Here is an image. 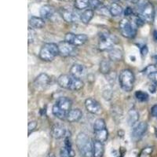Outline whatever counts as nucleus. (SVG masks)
I'll use <instances>...</instances> for the list:
<instances>
[{
    "label": "nucleus",
    "mask_w": 157,
    "mask_h": 157,
    "mask_svg": "<svg viewBox=\"0 0 157 157\" xmlns=\"http://www.w3.org/2000/svg\"><path fill=\"white\" fill-rule=\"evenodd\" d=\"M124 14H125V16H127V17L131 16V15L133 14V10L130 7H127V9L125 10Z\"/></svg>",
    "instance_id": "nucleus-39"
},
{
    "label": "nucleus",
    "mask_w": 157,
    "mask_h": 157,
    "mask_svg": "<svg viewBox=\"0 0 157 157\" xmlns=\"http://www.w3.org/2000/svg\"><path fill=\"white\" fill-rule=\"evenodd\" d=\"M147 129H148V125L145 122L137 123L135 126H134L131 131V138L135 141H139L145 134Z\"/></svg>",
    "instance_id": "nucleus-10"
},
{
    "label": "nucleus",
    "mask_w": 157,
    "mask_h": 157,
    "mask_svg": "<svg viewBox=\"0 0 157 157\" xmlns=\"http://www.w3.org/2000/svg\"><path fill=\"white\" fill-rule=\"evenodd\" d=\"M76 145L82 157H94V142L84 133L78 134L76 138Z\"/></svg>",
    "instance_id": "nucleus-2"
},
{
    "label": "nucleus",
    "mask_w": 157,
    "mask_h": 157,
    "mask_svg": "<svg viewBox=\"0 0 157 157\" xmlns=\"http://www.w3.org/2000/svg\"><path fill=\"white\" fill-rule=\"evenodd\" d=\"M29 25L32 29H41L45 26L44 19L42 17H32L29 19Z\"/></svg>",
    "instance_id": "nucleus-19"
},
{
    "label": "nucleus",
    "mask_w": 157,
    "mask_h": 157,
    "mask_svg": "<svg viewBox=\"0 0 157 157\" xmlns=\"http://www.w3.org/2000/svg\"><path fill=\"white\" fill-rule=\"evenodd\" d=\"M74 6L77 10H85L90 6V0H75Z\"/></svg>",
    "instance_id": "nucleus-27"
},
{
    "label": "nucleus",
    "mask_w": 157,
    "mask_h": 157,
    "mask_svg": "<svg viewBox=\"0 0 157 157\" xmlns=\"http://www.w3.org/2000/svg\"><path fill=\"white\" fill-rule=\"evenodd\" d=\"M137 25L131 23L127 18L121 20L120 22V31L122 36L125 38H134L137 32Z\"/></svg>",
    "instance_id": "nucleus-8"
},
{
    "label": "nucleus",
    "mask_w": 157,
    "mask_h": 157,
    "mask_svg": "<svg viewBox=\"0 0 157 157\" xmlns=\"http://www.w3.org/2000/svg\"><path fill=\"white\" fill-rule=\"evenodd\" d=\"M83 67L81 64H74L70 69V75L75 78H81V77L83 75Z\"/></svg>",
    "instance_id": "nucleus-21"
},
{
    "label": "nucleus",
    "mask_w": 157,
    "mask_h": 157,
    "mask_svg": "<svg viewBox=\"0 0 157 157\" xmlns=\"http://www.w3.org/2000/svg\"><path fill=\"white\" fill-rule=\"evenodd\" d=\"M153 37H154V39L157 42V31H155V32H153Z\"/></svg>",
    "instance_id": "nucleus-40"
},
{
    "label": "nucleus",
    "mask_w": 157,
    "mask_h": 157,
    "mask_svg": "<svg viewBox=\"0 0 157 157\" xmlns=\"http://www.w3.org/2000/svg\"><path fill=\"white\" fill-rule=\"evenodd\" d=\"M148 77L149 80L153 83V85L157 86V71H152V72L149 73L148 75Z\"/></svg>",
    "instance_id": "nucleus-30"
},
{
    "label": "nucleus",
    "mask_w": 157,
    "mask_h": 157,
    "mask_svg": "<svg viewBox=\"0 0 157 157\" xmlns=\"http://www.w3.org/2000/svg\"><path fill=\"white\" fill-rule=\"evenodd\" d=\"M82 116V113L78 109H71L69 113H68V116H67L66 120L69 123H75V122H78V120H80Z\"/></svg>",
    "instance_id": "nucleus-16"
},
{
    "label": "nucleus",
    "mask_w": 157,
    "mask_h": 157,
    "mask_svg": "<svg viewBox=\"0 0 157 157\" xmlns=\"http://www.w3.org/2000/svg\"><path fill=\"white\" fill-rule=\"evenodd\" d=\"M50 82V78L47 74H39L34 81V85L36 89L43 90L48 86Z\"/></svg>",
    "instance_id": "nucleus-12"
},
{
    "label": "nucleus",
    "mask_w": 157,
    "mask_h": 157,
    "mask_svg": "<svg viewBox=\"0 0 157 157\" xmlns=\"http://www.w3.org/2000/svg\"><path fill=\"white\" fill-rule=\"evenodd\" d=\"M85 107L91 114L100 115L102 113L101 106L94 98H87L85 101Z\"/></svg>",
    "instance_id": "nucleus-11"
},
{
    "label": "nucleus",
    "mask_w": 157,
    "mask_h": 157,
    "mask_svg": "<svg viewBox=\"0 0 157 157\" xmlns=\"http://www.w3.org/2000/svg\"><path fill=\"white\" fill-rule=\"evenodd\" d=\"M37 127V123L36 121H31L28 124V130H29V135Z\"/></svg>",
    "instance_id": "nucleus-33"
},
{
    "label": "nucleus",
    "mask_w": 157,
    "mask_h": 157,
    "mask_svg": "<svg viewBox=\"0 0 157 157\" xmlns=\"http://www.w3.org/2000/svg\"><path fill=\"white\" fill-rule=\"evenodd\" d=\"M152 152V147H147V148H144V149L141 151L139 157H150Z\"/></svg>",
    "instance_id": "nucleus-29"
},
{
    "label": "nucleus",
    "mask_w": 157,
    "mask_h": 157,
    "mask_svg": "<svg viewBox=\"0 0 157 157\" xmlns=\"http://www.w3.org/2000/svg\"><path fill=\"white\" fill-rule=\"evenodd\" d=\"M50 133H51L52 137L55 138V139H61L65 136L66 129L61 124H54L52 127Z\"/></svg>",
    "instance_id": "nucleus-14"
},
{
    "label": "nucleus",
    "mask_w": 157,
    "mask_h": 157,
    "mask_svg": "<svg viewBox=\"0 0 157 157\" xmlns=\"http://www.w3.org/2000/svg\"><path fill=\"white\" fill-rule=\"evenodd\" d=\"M75 36V34L71 33V32H68V33H67V34L65 35V36H64V41L67 42V43H71V44H73Z\"/></svg>",
    "instance_id": "nucleus-31"
},
{
    "label": "nucleus",
    "mask_w": 157,
    "mask_h": 157,
    "mask_svg": "<svg viewBox=\"0 0 157 157\" xmlns=\"http://www.w3.org/2000/svg\"><path fill=\"white\" fill-rule=\"evenodd\" d=\"M94 135L96 141L103 143L107 141L109 133H108L105 122L103 119L99 118L95 120L94 123Z\"/></svg>",
    "instance_id": "nucleus-7"
},
{
    "label": "nucleus",
    "mask_w": 157,
    "mask_h": 157,
    "mask_svg": "<svg viewBox=\"0 0 157 157\" xmlns=\"http://www.w3.org/2000/svg\"><path fill=\"white\" fill-rule=\"evenodd\" d=\"M40 16L43 19H49L54 13V8L50 5H45L40 9Z\"/></svg>",
    "instance_id": "nucleus-18"
},
{
    "label": "nucleus",
    "mask_w": 157,
    "mask_h": 157,
    "mask_svg": "<svg viewBox=\"0 0 157 157\" xmlns=\"http://www.w3.org/2000/svg\"><path fill=\"white\" fill-rule=\"evenodd\" d=\"M88 37L85 34H78L75 35V39H74L73 45L75 47H78V46H82V45L85 44L87 42Z\"/></svg>",
    "instance_id": "nucleus-25"
},
{
    "label": "nucleus",
    "mask_w": 157,
    "mask_h": 157,
    "mask_svg": "<svg viewBox=\"0 0 157 157\" xmlns=\"http://www.w3.org/2000/svg\"><path fill=\"white\" fill-rule=\"evenodd\" d=\"M112 97H113V91L111 89H107L103 91V98L105 99V100L109 101L112 99Z\"/></svg>",
    "instance_id": "nucleus-32"
},
{
    "label": "nucleus",
    "mask_w": 157,
    "mask_h": 157,
    "mask_svg": "<svg viewBox=\"0 0 157 157\" xmlns=\"http://www.w3.org/2000/svg\"><path fill=\"white\" fill-rule=\"evenodd\" d=\"M61 16L63 19L66 22L68 23H74L78 20V16L77 13L73 10L68 8V9H63L61 12Z\"/></svg>",
    "instance_id": "nucleus-15"
},
{
    "label": "nucleus",
    "mask_w": 157,
    "mask_h": 157,
    "mask_svg": "<svg viewBox=\"0 0 157 157\" xmlns=\"http://www.w3.org/2000/svg\"><path fill=\"white\" fill-rule=\"evenodd\" d=\"M148 50L146 46H144V47H142L141 48V54L142 57H145L147 55V54H148Z\"/></svg>",
    "instance_id": "nucleus-38"
},
{
    "label": "nucleus",
    "mask_w": 157,
    "mask_h": 157,
    "mask_svg": "<svg viewBox=\"0 0 157 157\" xmlns=\"http://www.w3.org/2000/svg\"><path fill=\"white\" fill-rule=\"evenodd\" d=\"M115 44H116V41H115L114 37L110 33L108 32H103L101 33L99 43H98L99 50L101 51L110 50L113 48Z\"/></svg>",
    "instance_id": "nucleus-9"
},
{
    "label": "nucleus",
    "mask_w": 157,
    "mask_h": 157,
    "mask_svg": "<svg viewBox=\"0 0 157 157\" xmlns=\"http://www.w3.org/2000/svg\"><path fill=\"white\" fill-rule=\"evenodd\" d=\"M94 17V11L92 10H86L84 12L82 13V14L80 15V20L81 21L83 24L86 25L89 23L91 21V19Z\"/></svg>",
    "instance_id": "nucleus-23"
},
{
    "label": "nucleus",
    "mask_w": 157,
    "mask_h": 157,
    "mask_svg": "<svg viewBox=\"0 0 157 157\" xmlns=\"http://www.w3.org/2000/svg\"><path fill=\"white\" fill-rule=\"evenodd\" d=\"M100 71L104 75H108L111 72V64L107 60H103L100 63Z\"/></svg>",
    "instance_id": "nucleus-26"
},
{
    "label": "nucleus",
    "mask_w": 157,
    "mask_h": 157,
    "mask_svg": "<svg viewBox=\"0 0 157 157\" xmlns=\"http://www.w3.org/2000/svg\"><path fill=\"white\" fill-rule=\"evenodd\" d=\"M35 37V32L33 31V29H31L30 27L29 28V44L33 42Z\"/></svg>",
    "instance_id": "nucleus-34"
},
{
    "label": "nucleus",
    "mask_w": 157,
    "mask_h": 157,
    "mask_svg": "<svg viewBox=\"0 0 157 157\" xmlns=\"http://www.w3.org/2000/svg\"><path fill=\"white\" fill-rule=\"evenodd\" d=\"M109 57L111 61H121L123 58V52L117 48H113L109 50Z\"/></svg>",
    "instance_id": "nucleus-22"
},
{
    "label": "nucleus",
    "mask_w": 157,
    "mask_h": 157,
    "mask_svg": "<svg viewBox=\"0 0 157 157\" xmlns=\"http://www.w3.org/2000/svg\"><path fill=\"white\" fill-rule=\"evenodd\" d=\"M75 47V46H74L73 44L68 43L65 41L61 42L58 44L59 54H61L62 57H68L73 53Z\"/></svg>",
    "instance_id": "nucleus-13"
},
{
    "label": "nucleus",
    "mask_w": 157,
    "mask_h": 157,
    "mask_svg": "<svg viewBox=\"0 0 157 157\" xmlns=\"http://www.w3.org/2000/svg\"><path fill=\"white\" fill-rule=\"evenodd\" d=\"M139 120V113L135 109H130L127 114V123L130 127H134Z\"/></svg>",
    "instance_id": "nucleus-17"
},
{
    "label": "nucleus",
    "mask_w": 157,
    "mask_h": 157,
    "mask_svg": "<svg viewBox=\"0 0 157 157\" xmlns=\"http://www.w3.org/2000/svg\"><path fill=\"white\" fill-rule=\"evenodd\" d=\"M123 8L120 5L117 3H113L111 6L110 10H109V13L113 17H119L123 13Z\"/></svg>",
    "instance_id": "nucleus-24"
},
{
    "label": "nucleus",
    "mask_w": 157,
    "mask_h": 157,
    "mask_svg": "<svg viewBox=\"0 0 157 157\" xmlns=\"http://www.w3.org/2000/svg\"><path fill=\"white\" fill-rule=\"evenodd\" d=\"M48 157H56V156H55V155H54V154L51 153V154H50V155H49Z\"/></svg>",
    "instance_id": "nucleus-41"
},
{
    "label": "nucleus",
    "mask_w": 157,
    "mask_h": 157,
    "mask_svg": "<svg viewBox=\"0 0 157 157\" xmlns=\"http://www.w3.org/2000/svg\"><path fill=\"white\" fill-rule=\"evenodd\" d=\"M72 102L67 97L58 98L52 109V113L59 120H65L68 113L71 109Z\"/></svg>",
    "instance_id": "nucleus-1"
},
{
    "label": "nucleus",
    "mask_w": 157,
    "mask_h": 157,
    "mask_svg": "<svg viewBox=\"0 0 157 157\" xmlns=\"http://www.w3.org/2000/svg\"><path fill=\"white\" fill-rule=\"evenodd\" d=\"M101 5V2L98 0H91L90 1V6L94 8H98Z\"/></svg>",
    "instance_id": "nucleus-36"
},
{
    "label": "nucleus",
    "mask_w": 157,
    "mask_h": 157,
    "mask_svg": "<svg viewBox=\"0 0 157 157\" xmlns=\"http://www.w3.org/2000/svg\"><path fill=\"white\" fill-rule=\"evenodd\" d=\"M105 153L104 143L95 140L94 142V157H102Z\"/></svg>",
    "instance_id": "nucleus-20"
},
{
    "label": "nucleus",
    "mask_w": 157,
    "mask_h": 157,
    "mask_svg": "<svg viewBox=\"0 0 157 157\" xmlns=\"http://www.w3.org/2000/svg\"><path fill=\"white\" fill-rule=\"evenodd\" d=\"M58 54V45L52 43L43 45L39 51V57L44 61H52Z\"/></svg>",
    "instance_id": "nucleus-6"
},
{
    "label": "nucleus",
    "mask_w": 157,
    "mask_h": 157,
    "mask_svg": "<svg viewBox=\"0 0 157 157\" xmlns=\"http://www.w3.org/2000/svg\"><path fill=\"white\" fill-rule=\"evenodd\" d=\"M135 82L134 73L129 69H124L120 72L119 76V82L120 87L126 92H130L133 90Z\"/></svg>",
    "instance_id": "nucleus-5"
},
{
    "label": "nucleus",
    "mask_w": 157,
    "mask_h": 157,
    "mask_svg": "<svg viewBox=\"0 0 157 157\" xmlns=\"http://www.w3.org/2000/svg\"><path fill=\"white\" fill-rule=\"evenodd\" d=\"M135 98L137 101H139L141 102H145L148 100V94L141 90L136 91Z\"/></svg>",
    "instance_id": "nucleus-28"
},
{
    "label": "nucleus",
    "mask_w": 157,
    "mask_h": 157,
    "mask_svg": "<svg viewBox=\"0 0 157 157\" xmlns=\"http://www.w3.org/2000/svg\"><path fill=\"white\" fill-rule=\"evenodd\" d=\"M155 14L157 15V6H155Z\"/></svg>",
    "instance_id": "nucleus-42"
},
{
    "label": "nucleus",
    "mask_w": 157,
    "mask_h": 157,
    "mask_svg": "<svg viewBox=\"0 0 157 157\" xmlns=\"http://www.w3.org/2000/svg\"><path fill=\"white\" fill-rule=\"evenodd\" d=\"M151 114H152L153 117L157 119V105H155L152 107V109H151Z\"/></svg>",
    "instance_id": "nucleus-37"
},
{
    "label": "nucleus",
    "mask_w": 157,
    "mask_h": 157,
    "mask_svg": "<svg viewBox=\"0 0 157 157\" xmlns=\"http://www.w3.org/2000/svg\"><path fill=\"white\" fill-rule=\"evenodd\" d=\"M137 10L144 21L152 23L153 21L155 9L153 6L147 0H139L137 2Z\"/></svg>",
    "instance_id": "nucleus-4"
},
{
    "label": "nucleus",
    "mask_w": 157,
    "mask_h": 157,
    "mask_svg": "<svg viewBox=\"0 0 157 157\" xmlns=\"http://www.w3.org/2000/svg\"><path fill=\"white\" fill-rule=\"evenodd\" d=\"M60 155H61V157H71L70 156L69 153H68V150L66 149V148H65L64 146L61 149Z\"/></svg>",
    "instance_id": "nucleus-35"
},
{
    "label": "nucleus",
    "mask_w": 157,
    "mask_h": 157,
    "mask_svg": "<svg viewBox=\"0 0 157 157\" xmlns=\"http://www.w3.org/2000/svg\"><path fill=\"white\" fill-rule=\"evenodd\" d=\"M59 86L70 90L78 91L82 89L84 83L81 78H75L71 75H61L57 78Z\"/></svg>",
    "instance_id": "nucleus-3"
}]
</instances>
